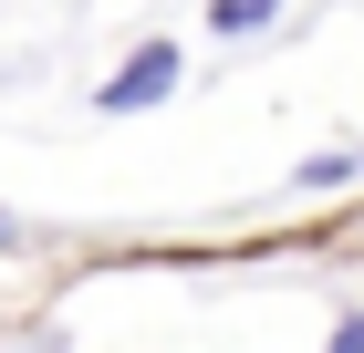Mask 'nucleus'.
<instances>
[{"mask_svg": "<svg viewBox=\"0 0 364 353\" xmlns=\"http://www.w3.org/2000/svg\"><path fill=\"white\" fill-rule=\"evenodd\" d=\"M0 239H11V218H0Z\"/></svg>", "mask_w": 364, "mask_h": 353, "instance_id": "obj_5", "label": "nucleus"}, {"mask_svg": "<svg viewBox=\"0 0 364 353\" xmlns=\"http://www.w3.org/2000/svg\"><path fill=\"white\" fill-rule=\"evenodd\" d=\"M354 177H364V156H354Z\"/></svg>", "mask_w": 364, "mask_h": 353, "instance_id": "obj_6", "label": "nucleus"}, {"mask_svg": "<svg viewBox=\"0 0 364 353\" xmlns=\"http://www.w3.org/2000/svg\"><path fill=\"white\" fill-rule=\"evenodd\" d=\"M281 21V0H208V31L219 42H240V31H271Z\"/></svg>", "mask_w": 364, "mask_h": 353, "instance_id": "obj_2", "label": "nucleus"}, {"mask_svg": "<svg viewBox=\"0 0 364 353\" xmlns=\"http://www.w3.org/2000/svg\"><path fill=\"white\" fill-rule=\"evenodd\" d=\"M333 353H364V312H343V322H333Z\"/></svg>", "mask_w": 364, "mask_h": 353, "instance_id": "obj_4", "label": "nucleus"}, {"mask_svg": "<svg viewBox=\"0 0 364 353\" xmlns=\"http://www.w3.org/2000/svg\"><path fill=\"white\" fill-rule=\"evenodd\" d=\"M291 177H302V188L323 197V188H343V177H354V156H302V166H291Z\"/></svg>", "mask_w": 364, "mask_h": 353, "instance_id": "obj_3", "label": "nucleus"}, {"mask_svg": "<svg viewBox=\"0 0 364 353\" xmlns=\"http://www.w3.org/2000/svg\"><path fill=\"white\" fill-rule=\"evenodd\" d=\"M167 94H177V42H136L114 63V83H94V114H146Z\"/></svg>", "mask_w": 364, "mask_h": 353, "instance_id": "obj_1", "label": "nucleus"}]
</instances>
